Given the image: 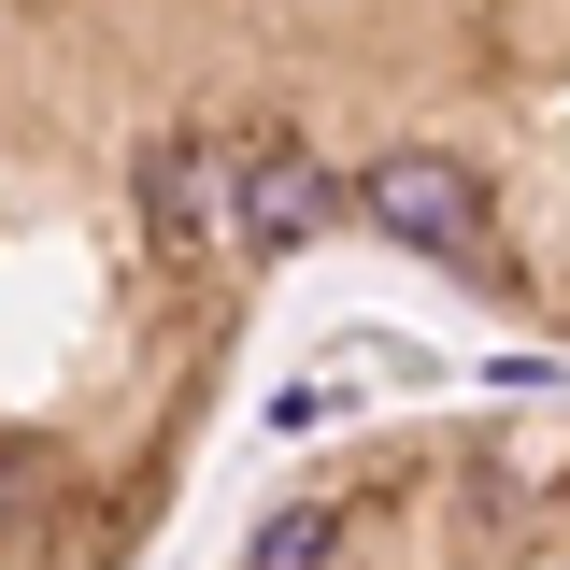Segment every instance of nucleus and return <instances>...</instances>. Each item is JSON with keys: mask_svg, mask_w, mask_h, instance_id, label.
I'll return each instance as SVG.
<instances>
[{"mask_svg": "<svg viewBox=\"0 0 570 570\" xmlns=\"http://www.w3.org/2000/svg\"><path fill=\"white\" fill-rule=\"evenodd\" d=\"M328 214H343V186H328V157H314V142H243V243H314V228H328Z\"/></svg>", "mask_w": 570, "mask_h": 570, "instance_id": "nucleus-3", "label": "nucleus"}, {"mask_svg": "<svg viewBox=\"0 0 570 570\" xmlns=\"http://www.w3.org/2000/svg\"><path fill=\"white\" fill-rule=\"evenodd\" d=\"M356 214H371L400 257H485V171H471V157L385 142V157L356 171Z\"/></svg>", "mask_w": 570, "mask_h": 570, "instance_id": "nucleus-1", "label": "nucleus"}, {"mask_svg": "<svg viewBox=\"0 0 570 570\" xmlns=\"http://www.w3.org/2000/svg\"><path fill=\"white\" fill-rule=\"evenodd\" d=\"M243 570H343V499H285L272 528L243 542Z\"/></svg>", "mask_w": 570, "mask_h": 570, "instance_id": "nucleus-4", "label": "nucleus"}, {"mask_svg": "<svg viewBox=\"0 0 570 570\" xmlns=\"http://www.w3.org/2000/svg\"><path fill=\"white\" fill-rule=\"evenodd\" d=\"M142 228H157L171 257L243 243V142H157V157H142Z\"/></svg>", "mask_w": 570, "mask_h": 570, "instance_id": "nucleus-2", "label": "nucleus"}]
</instances>
